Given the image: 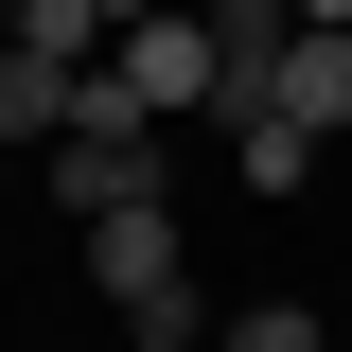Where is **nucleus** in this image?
Returning <instances> with one entry per match:
<instances>
[{
	"instance_id": "9b49d317",
	"label": "nucleus",
	"mask_w": 352,
	"mask_h": 352,
	"mask_svg": "<svg viewBox=\"0 0 352 352\" xmlns=\"http://www.w3.org/2000/svg\"><path fill=\"white\" fill-rule=\"evenodd\" d=\"M0 194H18V141H0Z\"/></svg>"
},
{
	"instance_id": "20e7f679",
	"label": "nucleus",
	"mask_w": 352,
	"mask_h": 352,
	"mask_svg": "<svg viewBox=\"0 0 352 352\" xmlns=\"http://www.w3.org/2000/svg\"><path fill=\"white\" fill-rule=\"evenodd\" d=\"M247 106H264V124H300V141H335V124H352V36L282 18V53L247 71Z\"/></svg>"
},
{
	"instance_id": "6e6552de",
	"label": "nucleus",
	"mask_w": 352,
	"mask_h": 352,
	"mask_svg": "<svg viewBox=\"0 0 352 352\" xmlns=\"http://www.w3.org/2000/svg\"><path fill=\"white\" fill-rule=\"evenodd\" d=\"M18 36H36V53H71V71H106V18H88V0H18Z\"/></svg>"
},
{
	"instance_id": "f03ea898",
	"label": "nucleus",
	"mask_w": 352,
	"mask_h": 352,
	"mask_svg": "<svg viewBox=\"0 0 352 352\" xmlns=\"http://www.w3.org/2000/svg\"><path fill=\"white\" fill-rule=\"evenodd\" d=\"M88 282H106V317H124L141 352H194V247H176V194H141V212L88 229Z\"/></svg>"
},
{
	"instance_id": "9d476101",
	"label": "nucleus",
	"mask_w": 352,
	"mask_h": 352,
	"mask_svg": "<svg viewBox=\"0 0 352 352\" xmlns=\"http://www.w3.org/2000/svg\"><path fill=\"white\" fill-rule=\"evenodd\" d=\"M300 18H317V36H352V0H300Z\"/></svg>"
},
{
	"instance_id": "7ed1b4c3",
	"label": "nucleus",
	"mask_w": 352,
	"mask_h": 352,
	"mask_svg": "<svg viewBox=\"0 0 352 352\" xmlns=\"http://www.w3.org/2000/svg\"><path fill=\"white\" fill-rule=\"evenodd\" d=\"M106 88H124L141 124H194V106H229V36L194 18V0H159V18L106 36Z\"/></svg>"
},
{
	"instance_id": "f257e3e1",
	"label": "nucleus",
	"mask_w": 352,
	"mask_h": 352,
	"mask_svg": "<svg viewBox=\"0 0 352 352\" xmlns=\"http://www.w3.org/2000/svg\"><path fill=\"white\" fill-rule=\"evenodd\" d=\"M36 194H53L71 229H106V212H141V194H159V124H141L124 88L88 71V106L53 124V159H36Z\"/></svg>"
},
{
	"instance_id": "39448f33",
	"label": "nucleus",
	"mask_w": 352,
	"mask_h": 352,
	"mask_svg": "<svg viewBox=\"0 0 352 352\" xmlns=\"http://www.w3.org/2000/svg\"><path fill=\"white\" fill-rule=\"evenodd\" d=\"M71 106H88V71H71V53L0 36V141H18V159H53V124H71Z\"/></svg>"
},
{
	"instance_id": "0eeeda50",
	"label": "nucleus",
	"mask_w": 352,
	"mask_h": 352,
	"mask_svg": "<svg viewBox=\"0 0 352 352\" xmlns=\"http://www.w3.org/2000/svg\"><path fill=\"white\" fill-rule=\"evenodd\" d=\"M212 352H335V317H317V300H247Z\"/></svg>"
},
{
	"instance_id": "423d86ee",
	"label": "nucleus",
	"mask_w": 352,
	"mask_h": 352,
	"mask_svg": "<svg viewBox=\"0 0 352 352\" xmlns=\"http://www.w3.org/2000/svg\"><path fill=\"white\" fill-rule=\"evenodd\" d=\"M229 176H247V194H317V141L264 124V106H229Z\"/></svg>"
},
{
	"instance_id": "1a4fd4ad",
	"label": "nucleus",
	"mask_w": 352,
	"mask_h": 352,
	"mask_svg": "<svg viewBox=\"0 0 352 352\" xmlns=\"http://www.w3.org/2000/svg\"><path fill=\"white\" fill-rule=\"evenodd\" d=\"M88 18H106V36H124V18H159V0H88Z\"/></svg>"
}]
</instances>
